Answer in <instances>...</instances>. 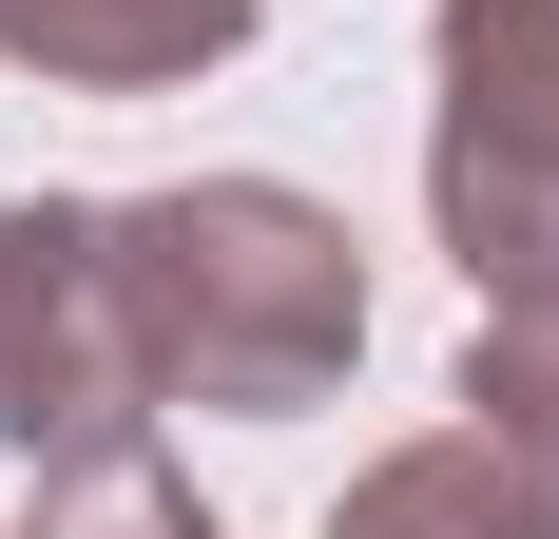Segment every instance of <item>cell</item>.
<instances>
[{
	"label": "cell",
	"instance_id": "cell-1",
	"mask_svg": "<svg viewBox=\"0 0 559 539\" xmlns=\"http://www.w3.org/2000/svg\"><path fill=\"white\" fill-rule=\"evenodd\" d=\"M116 309H135L155 405L289 424V405H329L347 347H367V251H347V213L289 193V173H174V193H116Z\"/></svg>",
	"mask_w": 559,
	"mask_h": 539
},
{
	"label": "cell",
	"instance_id": "cell-2",
	"mask_svg": "<svg viewBox=\"0 0 559 539\" xmlns=\"http://www.w3.org/2000/svg\"><path fill=\"white\" fill-rule=\"evenodd\" d=\"M425 213L463 289L559 270V0H444L425 39Z\"/></svg>",
	"mask_w": 559,
	"mask_h": 539
},
{
	"label": "cell",
	"instance_id": "cell-3",
	"mask_svg": "<svg viewBox=\"0 0 559 539\" xmlns=\"http://www.w3.org/2000/svg\"><path fill=\"white\" fill-rule=\"evenodd\" d=\"M155 424V367H135V309H116V213L97 193H0V443L58 463V443Z\"/></svg>",
	"mask_w": 559,
	"mask_h": 539
},
{
	"label": "cell",
	"instance_id": "cell-4",
	"mask_svg": "<svg viewBox=\"0 0 559 539\" xmlns=\"http://www.w3.org/2000/svg\"><path fill=\"white\" fill-rule=\"evenodd\" d=\"M329 539H559V463L502 424H425L329 501Z\"/></svg>",
	"mask_w": 559,
	"mask_h": 539
},
{
	"label": "cell",
	"instance_id": "cell-5",
	"mask_svg": "<svg viewBox=\"0 0 559 539\" xmlns=\"http://www.w3.org/2000/svg\"><path fill=\"white\" fill-rule=\"evenodd\" d=\"M0 58L39 97H174V77L251 58V0H0Z\"/></svg>",
	"mask_w": 559,
	"mask_h": 539
},
{
	"label": "cell",
	"instance_id": "cell-6",
	"mask_svg": "<svg viewBox=\"0 0 559 539\" xmlns=\"http://www.w3.org/2000/svg\"><path fill=\"white\" fill-rule=\"evenodd\" d=\"M20 482H39V501H20V539H231L213 501H193V482L155 463V424H116V443H58V463H20Z\"/></svg>",
	"mask_w": 559,
	"mask_h": 539
},
{
	"label": "cell",
	"instance_id": "cell-7",
	"mask_svg": "<svg viewBox=\"0 0 559 539\" xmlns=\"http://www.w3.org/2000/svg\"><path fill=\"white\" fill-rule=\"evenodd\" d=\"M463 424H502L559 463V270L540 289H483V327H463Z\"/></svg>",
	"mask_w": 559,
	"mask_h": 539
}]
</instances>
